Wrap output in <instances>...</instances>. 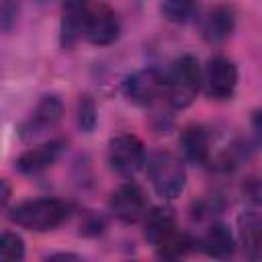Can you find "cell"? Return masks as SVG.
<instances>
[{"label":"cell","instance_id":"6da1fadb","mask_svg":"<svg viewBox=\"0 0 262 262\" xmlns=\"http://www.w3.org/2000/svg\"><path fill=\"white\" fill-rule=\"evenodd\" d=\"M166 76V94L164 98L174 108H186L196 98L203 84V70L194 55L186 53L172 61Z\"/></svg>","mask_w":262,"mask_h":262},{"label":"cell","instance_id":"7a4b0ae2","mask_svg":"<svg viewBox=\"0 0 262 262\" xmlns=\"http://www.w3.org/2000/svg\"><path fill=\"white\" fill-rule=\"evenodd\" d=\"M68 215H70L68 203L53 196H41V199H31L16 205L10 211V221L23 229L49 231L61 225L68 219Z\"/></svg>","mask_w":262,"mask_h":262},{"label":"cell","instance_id":"3957f363","mask_svg":"<svg viewBox=\"0 0 262 262\" xmlns=\"http://www.w3.org/2000/svg\"><path fill=\"white\" fill-rule=\"evenodd\" d=\"M147 176L158 196L164 201L176 199L186 184V170L178 156L170 151H158L147 160Z\"/></svg>","mask_w":262,"mask_h":262},{"label":"cell","instance_id":"277c9868","mask_svg":"<svg viewBox=\"0 0 262 262\" xmlns=\"http://www.w3.org/2000/svg\"><path fill=\"white\" fill-rule=\"evenodd\" d=\"M121 33V23L113 6H108L102 0L90 2L86 12H84V23H82V35L86 41L92 45L104 47L111 45L119 39Z\"/></svg>","mask_w":262,"mask_h":262},{"label":"cell","instance_id":"5b68a950","mask_svg":"<svg viewBox=\"0 0 262 262\" xmlns=\"http://www.w3.org/2000/svg\"><path fill=\"white\" fill-rule=\"evenodd\" d=\"M123 94L137 106H154L166 94V76L158 68L137 70L125 78Z\"/></svg>","mask_w":262,"mask_h":262},{"label":"cell","instance_id":"8992f818","mask_svg":"<svg viewBox=\"0 0 262 262\" xmlns=\"http://www.w3.org/2000/svg\"><path fill=\"white\" fill-rule=\"evenodd\" d=\"M108 166L119 176L131 178L145 164V147L137 135L119 133L108 141Z\"/></svg>","mask_w":262,"mask_h":262},{"label":"cell","instance_id":"52a82bcc","mask_svg":"<svg viewBox=\"0 0 262 262\" xmlns=\"http://www.w3.org/2000/svg\"><path fill=\"white\" fill-rule=\"evenodd\" d=\"M203 84L207 96L215 100L231 98L237 86V68L231 59L223 55H215L207 61L203 72Z\"/></svg>","mask_w":262,"mask_h":262},{"label":"cell","instance_id":"ba28073f","mask_svg":"<svg viewBox=\"0 0 262 262\" xmlns=\"http://www.w3.org/2000/svg\"><path fill=\"white\" fill-rule=\"evenodd\" d=\"M108 207H111V213L121 223H127V225L139 223L143 219V215L147 213V209H149L147 207V196H145L143 188L137 182H131V180L121 184L111 194Z\"/></svg>","mask_w":262,"mask_h":262},{"label":"cell","instance_id":"9c48e42d","mask_svg":"<svg viewBox=\"0 0 262 262\" xmlns=\"http://www.w3.org/2000/svg\"><path fill=\"white\" fill-rule=\"evenodd\" d=\"M63 117V102L57 94H45L33 108V113L27 117V121L20 125V137L23 139H35L53 127Z\"/></svg>","mask_w":262,"mask_h":262},{"label":"cell","instance_id":"30bf717a","mask_svg":"<svg viewBox=\"0 0 262 262\" xmlns=\"http://www.w3.org/2000/svg\"><path fill=\"white\" fill-rule=\"evenodd\" d=\"M68 141L57 137V139H51V141H45L41 145H35L27 151H23L14 164V168L20 172V174H27V176H33V174H41L43 170H47L49 166H53L57 162V158L63 154Z\"/></svg>","mask_w":262,"mask_h":262},{"label":"cell","instance_id":"8fae6325","mask_svg":"<svg viewBox=\"0 0 262 262\" xmlns=\"http://www.w3.org/2000/svg\"><path fill=\"white\" fill-rule=\"evenodd\" d=\"M178 145H180L182 158L190 164L203 166L211 160V135H209L207 127H203L199 123L186 125L182 129Z\"/></svg>","mask_w":262,"mask_h":262},{"label":"cell","instance_id":"7c38bea8","mask_svg":"<svg viewBox=\"0 0 262 262\" xmlns=\"http://www.w3.org/2000/svg\"><path fill=\"white\" fill-rule=\"evenodd\" d=\"M92 0H63L61 4V23H59V41L63 49L76 45L82 37L84 12Z\"/></svg>","mask_w":262,"mask_h":262},{"label":"cell","instance_id":"4fadbf2b","mask_svg":"<svg viewBox=\"0 0 262 262\" xmlns=\"http://www.w3.org/2000/svg\"><path fill=\"white\" fill-rule=\"evenodd\" d=\"M237 14L231 4H219L215 6L203 20V37L209 43H221L231 37L235 31Z\"/></svg>","mask_w":262,"mask_h":262},{"label":"cell","instance_id":"5bb4252c","mask_svg":"<svg viewBox=\"0 0 262 262\" xmlns=\"http://www.w3.org/2000/svg\"><path fill=\"white\" fill-rule=\"evenodd\" d=\"M141 221H143V227H145V237L154 246L162 244L170 233L176 231V215L166 205L147 209V213L143 215Z\"/></svg>","mask_w":262,"mask_h":262},{"label":"cell","instance_id":"9a60e30c","mask_svg":"<svg viewBox=\"0 0 262 262\" xmlns=\"http://www.w3.org/2000/svg\"><path fill=\"white\" fill-rule=\"evenodd\" d=\"M260 229H262V221H260L258 209H246L237 219V235H239V244L250 260L260 258V248H262L260 246Z\"/></svg>","mask_w":262,"mask_h":262},{"label":"cell","instance_id":"2e32d148","mask_svg":"<svg viewBox=\"0 0 262 262\" xmlns=\"http://www.w3.org/2000/svg\"><path fill=\"white\" fill-rule=\"evenodd\" d=\"M201 250L211 256V258H219L225 260L235 252V239L233 233L229 231V227L225 223H213L205 235L201 237Z\"/></svg>","mask_w":262,"mask_h":262},{"label":"cell","instance_id":"e0dca14e","mask_svg":"<svg viewBox=\"0 0 262 262\" xmlns=\"http://www.w3.org/2000/svg\"><path fill=\"white\" fill-rule=\"evenodd\" d=\"M160 12L168 23L186 25L199 14V0H164Z\"/></svg>","mask_w":262,"mask_h":262},{"label":"cell","instance_id":"ac0fdd59","mask_svg":"<svg viewBox=\"0 0 262 262\" xmlns=\"http://www.w3.org/2000/svg\"><path fill=\"white\" fill-rule=\"evenodd\" d=\"M194 239L190 237V233L186 231H174L170 233L162 244H158V256L160 258H166V260H178V258H184L192 248H194Z\"/></svg>","mask_w":262,"mask_h":262},{"label":"cell","instance_id":"d6986e66","mask_svg":"<svg viewBox=\"0 0 262 262\" xmlns=\"http://www.w3.org/2000/svg\"><path fill=\"white\" fill-rule=\"evenodd\" d=\"M25 258V239L8 229H0V262H18Z\"/></svg>","mask_w":262,"mask_h":262},{"label":"cell","instance_id":"ffe728a7","mask_svg":"<svg viewBox=\"0 0 262 262\" xmlns=\"http://www.w3.org/2000/svg\"><path fill=\"white\" fill-rule=\"evenodd\" d=\"M78 127L84 131V133H92L94 127H96V104H94V98L90 94H82L80 100H78Z\"/></svg>","mask_w":262,"mask_h":262},{"label":"cell","instance_id":"44dd1931","mask_svg":"<svg viewBox=\"0 0 262 262\" xmlns=\"http://www.w3.org/2000/svg\"><path fill=\"white\" fill-rule=\"evenodd\" d=\"M20 14V0H0V31L10 33Z\"/></svg>","mask_w":262,"mask_h":262},{"label":"cell","instance_id":"7402d4cb","mask_svg":"<svg viewBox=\"0 0 262 262\" xmlns=\"http://www.w3.org/2000/svg\"><path fill=\"white\" fill-rule=\"evenodd\" d=\"M10 194H12V190H10V184H8L4 178H0V209H4V207L8 205V201H10Z\"/></svg>","mask_w":262,"mask_h":262},{"label":"cell","instance_id":"603a6c76","mask_svg":"<svg viewBox=\"0 0 262 262\" xmlns=\"http://www.w3.org/2000/svg\"><path fill=\"white\" fill-rule=\"evenodd\" d=\"M47 260H82L78 254H70V252H59V254H49Z\"/></svg>","mask_w":262,"mask_h":262},{"label":"cell","instance_id":"cb8c5ba5","mask_svg":"<svg viewBox=\"0 0 262 262\" xmlns=\"http://www.w3.org/2000/svg\"><path fill=\"white\" fill-rule=\"evenodd\" d=\"M39 4H47V2H51V0H37Z\"/></svg>","mask_w":262,"mask_h":262}]
</instances>
